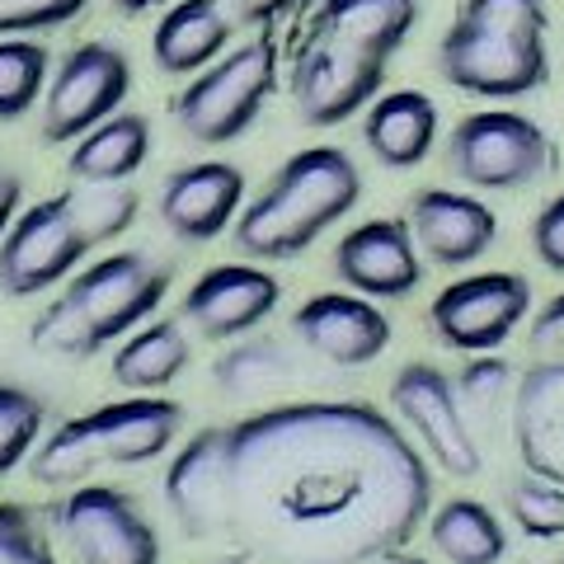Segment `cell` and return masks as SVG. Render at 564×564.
<instances>
[{"label": "cell", "mask_w": 564, "mask_h": 564, "mask_svg": "<svg viewBox=\"0 0 564 564\" xmlns=\"http://www.w3.org/2000/svg\"><path fill=\"white\" fill-rule=\"evenodd\" d=\"M165 508L188 541L259 564H377L429 522L433 470L377 404L296 400L193 433Z\"/></svg>", "instance_id": "6da1fadb"}, {"label": "cell", "mask_w": 564, "mask_h": 564, "mask_svg": "<svg viewBox=\"0 0 564 564\" xmlns=\"http://www.w3.org/2000/svg\"><path fill=\"white\" fill-rule=\"evenodd\" d=\"M170 296V269L147 250H113L66 278L57 302L33 321V348L52 358L85 362L113 339H128L137 325L155 321Z\"/></svg>", "instance_id": "7a4b0ae2"}, {"label": "cell", "mask_w": 564, "mask_h": 564, "mask_svg": "<svg viewBox=\"0 0 564 564\" xmlns=\"http://www.w3.org/2000/svg\"><path fill=\"white\" fill-rule=\"evenodd\" d=\"M362 198V174L344 147H306L288 155L273 180L263 184L236 217L240 254L278 263L296 259L321 240L329 226H339Z\"/></svg>", "instance_id": "3957f363"}, {"label": "cell", "mask_w": 564, "mask_h": 564, "mask_svg": "<svg viewBox=\"0 0 564 564\" xmlns=\"http://www.w3.org/2000/svg\"><path fill=\"white\" fill-rule=\"evenodd\" d=\"M545 0H462L437 39V70L452 90L475 99H522L551 76Z\"/></svg>", "instance_id": "277c9868"}, {"label": "cell", "mask_w": 564, "mask_h": 564, "mask_svg": "<svg viewBox=\"0 0 564 564\" xmlns=\"http://www.w3.org/2000/svg\"><path fill=\"white\" fill-rule=\"evenodd\" d=\"M184 410L165 395H128L57 423L29 456V475L47 489H76L104 466H151L174 447Z\"/></svg>", "instance_id": "5b68a950"}, {"label": "cell", "mask_w": 564, "mask_h": 564, "mask_svg": "<svg viewBox=\"0 0 564 564\" xmlns=\"http://www.w3.org/2000/svg\"><path fill=\"white\" fill-rule=\"evenodd\" d=\"M278 90V43L269 33L221 52L212 66H203L180 95H174V118L180 128L203 141V147H226L254 128L263 104Z\"/></svg>", "instance_id": "8992f818"}, {"label": "cell", "mask_w": 564, "mask_h": 564, "mask_svg": "<svg viewBox=\"0 0 564 564\" xmlns=\"http://www.w3.org/2000/svg\"><path fill=\"white\" fill-rule=\"evenodd\" d=\"M555 147L536 118L513 109L466 113L447 137V170L466 188L518 193L532 188L541 174H551Z\"/></svg>", "instance_id": "52a82bcc"}, {"label": "cell", "mask_w": 564, "mask_h": 564, "mask_svg": "<svg viewBox=\"0 0 564 564\" xmlns=\"http://www.w3.org/2000/svg\"><path fill=\"white\" fill-rule=\"evenodd\" d=\"M90 250H99V245L85 231L80 212L70 203V188L52 193V198L24 207L10 221L6 240H0V292L14 296V302L52 292L80 269Z\"/></svg>", "instance_id": "ba28073f"}, {"label": "cell", "mask_w": 564, "mask_h": 564, "mask_svg": "<svg viewBox=\"0 0 564 564\" xmlns=\"http://www.w3.org/2000/svg\"><path fill=\"white\" fill-rule=\"evenodd\" d=\"M52 522L70 564H161V536L118 485L85 480L66 489Z\"/></svg>", "instance_id": "9c48e42d"}, {"label": "cell", "mask_w": 564, "mask_h": 564, "mask_svg": "<svg viewBox=\"0 0 564 564\" xmlns=\"http://www.w3.org/2000/svg\"><path fill=\"white\" fill-rule=\"evenodd\" d=\"M391 410L410 443H419L423 462L437 466L452 480H470L485 466V452L470 433V419L456 400V386L443 367L404 362L391 377Z\"/></svg>", "instance_id": "30bf717a"}, {"label": "cell", "mask_w": 564, "mask_h": 564, "mask_svg": "<svg viewBox=\"0 0 564 564\" xmlns=\"http://www.w3.org/2000/svg\"><path fill=\"white\" fill-rule=\"evenodd\" d=\"M532 311V282L513 269L466 273L447 282L429 302V325L437 344L456 352H499Z\"/></svg>", "instance_id": "8fae6325"}, {"label": "cell", "mask_w": 564, "mask_h": 564, "mask_svg": "<svg viewBox=\"0 0 564 564\" xmlns=\"http://www.w3.org/2000/svg\"><path fill=\"white\" fill-rule=\"evenodd\" d=\"M132 95V66L122 47L90 39L70 47L47 76L43 90V137L47 141H76L104 118H113Z\"/></svg>", "instance_id": "7c38bea8"}, {"label": "cell", "mask_w": 564, "mask_h": 564, "mask_svg": "<svg viewBox=\"0 0 564 564\" xmlns=\"http://www.w3.org/2000/svg\"><path fill=\"white\" fill-rule=\"evenodd\" d=\"M381 85L386 62H372L344 43L321 39V33H306L292 62V104L306 128H339L352 113H367Z\"/></svg>", "instance_id": "4fadbf2b"}, {"label": "cell", "mask_w": 564, "mask_h": 564, "mask_svg": "<svg viewBox=\"0 0 564 564\" xmlns=\"http://www.w3.org/2000/svg\"><path fill=\"white\" fill-rule=\"evenodd\" d=\"M329 263H334V278L348 292L367 296V302H404L423 282V254L414 245L410 221L400 217H372L352 226L334 245Z\"/></svg>", "instance_id": "5bb4252c"}, {"label": "cell", "mask_w": 564, "mask_h": 564, "mask_svg": "<svg viewBox=\"0 0 564 564\" xmlns=\"http://www.w3.org/2000/svg\"><path fill=\"white\" fill-rule=\"evenodd\" d=\"M282 302V282L259 263H217L184 292L180 315L198 339L226 344L259 329Z\"/></svg>", "instance_id": "9a60e30c"}, {"label": "cell", "mask_w": 564, "mask_h": 564, "mask_svg": "<svg viewBox=\"0 0 564 564\" xmlns=\"http://www.w3.org/2000/svg\"><path fill=\"white\" fill-rule=\"evenodd\" d=\"M292 334L334 367H367L391 348V321L358 292H315L292 311Z\"/></svg>", "instance_id": "2e32d148"}, {"label": "cell", "mask_w": 564, "mask_h": 564, "mask_svg": "<svg viewBox=\"0 0 564 564\" xmlns=\"http://www.w3.org/2000/svg\"><path fill=\"white\" fill-rule=\"evenodd\" d=\"M410 231L419 254L437 269H470L499 240V217L485 198L462 188H419L410 198Z\"/></svg>", "instance_id": "e0dca14e"}, {"label": "cell", "mask_w": 564, "mask_h": 564, "mask_svg": "<svg viewBox=\"0 0 564 564\" xmlns=\"http://www.w3.org/2000/svg\"><path fill=\"white\" fill-rule=\"evenodd\" d=\"M245 207V174L226 161H193L180 165L161 184V221L174 240L207 245L236 226Z\"/></svg>", "instance_id": "ac0fdd59"}, {"label": "cell", "mask_w": 564, "mask_h": 564, "mask_svg": "<svg viewBox=\"0 0 564 564\" xmlns=\"http://www.w3.org/2000/svg\"><path fill=\"white\" fill-rule=\"evenodd\" d=\"M513 447L522 456V470L564 489V352L532 362L518 377Z\"/></svg>", "instance_id": "d6986e66"}, {"label": "cell", "mask_w": 564, "mask_h": 564, "mask_svg": "<svg viewBox=\"0 0 564 564\" xmlns=\"http://www.w3.org/2000/svg\"><path fill=\"white\" fill-rule=\"evenodd\" d=\"M236 24L221 0H174L151 33V57L165 76H198L221 52H231Z\"/></svg>", "instance_id": "ffe728a7"}, {"label": "cell", "mask_w": 564, "mask_h": 564, "mask_svg": "<svg viewBox=\"0 0 564 564\" xmlns=\"http://www.w3.org/2000/svg\"><path fill=\"white\" fill-rule=\"evenodd\" d=\"M362 141L386 170H414L437 147V104L423 90L377 95L362 113Z\"/></svg>", "instance_id": "44dd1931"}, {"label": "cell", "mask_w": 564, "mask_h": 564, "mask_svg": "<svg viewBox=\"0 0 564 564\" xmlns=\"http://www.w3.org/2000/svg\"><path fill=\"white\" fill-rule=\"evenodd\" d=\"M419 24V0H325L306 33H321L372 62H391Z\"/></svg>", "instance_id": "7402d4cb"}, {"label": "cell", "mask_w": 564, "mask_h": 564, "mask_svg": "<svg viewBox=\"0 0 564 564\" xmlns=\"http://www.w3.org/2000/svg\"><path fill=\"white\" fill-rule=\"evenodd\" d=\"M151 155V122L141 113H113L70 141L66 170L76 184H128Z\"/></svg>", "instance_id": "603a6c76"}, {"label": "cell", "mask_w": 564, "mask_h": 564, "mask_svg": "<svg viewBox=\"0 0 564 564\" xmlns=\"http://www.w3.org/2000/svg\"><path fill=\"white\" fill-rule=\"evenodd\" d=\"M193 362L188 334L180 321H147L113 348V381L132 395H155L184 377Z\"/></svg>", "instance_id": "cb8c5ba5"}, {"label": "cell", "mask_w": 564, "mask_h": 564, "mask_svg": "<svg viewBox=\"0 0 564 564\" xmlns=\"http://www.w3.org/2000/svg\"><path fill=\"white\" fill-rule=\"evenodd\" d=\"M429 541L447 564H499L508 555V532L499 513L480 499H456L429 508Z\"/></svg>", "instance_id": "d4e9b609"}, {"label": "cell", "mask_w": 564, "mask_h": 564, "mask_svg": "<svg viewBox=\"0 0 564 564\" xmlns=\"http://www.w3.org/2000/svg\"><path fill=\"white\" fill-rule=\"evenodd\" d=\"M212 381L226 400H263L273 395L278 386L292 381V352L282 348L278 339H245V344H231L212 362Z\"/></svg>", "instance_id": "484cf974"}, {"label": "cell", "mask_w": 564, "mask_h": 564, "mask_svg": "<svg viewBox=\"0 0 564 564\" xmlns=\"http://www.w3.org/2000/svg\"><path fill=\"white\" fill-rule=\"evenodd\" d=\"M52 52L39 39H0V122L24 118L43 99Z\"/></svg>", "instance_id": "4316f807"}, {"label": "cell", "mask_w": 564, "mask_h": 564, "mask_svg": "<svg viewBox=\"0 0 564 564\" xmlns=\"http://www.w3.org/2000/svg\"><path fill=\"white\" fill-rule=\"evenodd\" d=\"M508 513H513V527H522V536L555 541L564 536V489L541 480L532 470H522L508 485Z\"/></svg>", "instance_id": "83f0119b"}, {"label": "cell", "mask_w": 564, "mask_h": 564, "mask_svg": "<svg viewBox=\"0 0 564 564\" xmlns=\"http://www.w3.org/2000/svg\"><path fill=\"white\" fill-rule=\"evenodd\" d=\"M43 400L29 395L24 386L0 381V475H10L20 462H29L43 437Z\"/></svg>", "instance_id": "f1b7e54d"}, {"label": "cell", "mask_w": 564, "mask_h": 564, "mask_svg": "<svg viewBox=\"0 0 564 564\" xmlns=\"http://www.w3.org/2000/svg\"><path fill=\"white\" fill-rule=\"evenodd\" d=\"M70 203H76L95 245L118 240L141 212L137 188H128V184H80V188H70Z\"/></svg>", "instance_id": "f546056e"}, {"label": "cell", "mask_w": 564, "mask_h": 564, "mask_svg": "<svg viewBox=\"0 0 564 564\" xmlns=\"http://www.w3.org/2000/svg\"><path fill=\"white\" fill-rule=\"evenodd\" d=\"M518 377L499 352H475L466 362V372L456 377V400H466L470 410H499L503 400H513Z\"/></svg>", "instance_id": "4dcf8cb0"}, {"label": "cell", "mask_w": 564, "mask_h": 564, "mask_svg": "<svg viewBox=\"0 0 564 564\" xmlns=\"http://www.w3.org/2000/svg\"><path fill=\"white\" fill-rule=\"evenodd\" d=\"M0 564H57L47 532L24 503H0Z\"/></svg>", "instance_id": "1f68e13d"}, {"label": "cell", "mask_w": 564, "mask_h": 564, "mask_svg": "<svg viewBox=\"0 0 564 564\" xmlns=\"http://www.w3.org/2000/svg\"><path fill=\"white\" fill-rule=\"evenodd\" d=\"M85 0H0V39H29L70 24Z\"/></svg>", "instance_id": "d6a6232c"}, {"label": "cell", "mask_w": 564, "mask_h": 564, "mask_svg": "<svg viewBox=\"0 0 564 564\" xmlns=\"http://www.w3.org/2000/svg\"><path fill=\"white\" fill-rule=\"evenodd\" d=\"M532 254L545 273L564 278V193H555L551 203L536 212L532 221Z\"/></svg>", "instance_id": "836d02e7"}, {"label": "cell", "mask_w": 564, "mask_h": 564, "mask_svg": "<svg viewBox=\"0 0 564 564\" xmlns=\"http://www.w3.org/2000/svg\"><path fill=\"white\" fill-rule=\"evenodd\" d=\"M221 10L231 14L236 29H269L296 10V0H221Z\"/></svg>", "instance_id": "e575fe53"}, {"label": "cell", "mask_w": 564, "mask_h": 564, "mask_svg": "<svg viewBox=\"0 0 564 564\" xmlns=\"http://www.w3.org/2000/svg\"><path fill=\"white\" fill-rule=\"evenodd\" d=\"M532 344H536V348H560V352H564V292L551 296V302L536 311V321H532Z\"/></svg>", "instance_id": "d590c367"}, {"label": "cell", "mask_w": 564, "mask_h": 564, "mask_svg": "<svg viewBox=\"0 0 564 564\" xmlns=\"http://www.w3.org/2000/svg\"><path fill=\"white\" fill-rule=\"evenodd\" d=\"M20 198H24V184H20V174L0 170V240H6L10 221L20 217Z\"/></svg>", "instance_id": "8d00e7d4"}, {"label": "cell", "mask_w": 564, "mask_h": 564, "mask_svg": "<svg viewBox=\"0 0 564 564\" xmlns=\"http://www.w3.org/2000/svg\"><path fill=\"white\" fill-rule=\"evenodd\" d=\"M113 6H118L122 14H147V10H155V6H174V0H113Z\"/></svg>", "instance_id": "74e56055"}, {"label": "cell", "mask_w": 564, "mask_h": 564, "mask_svg": "<svg viewBox=\"0 0 564 564\" xmlns=\"http://www.w3.org/2000/svg\"><path fill=\"white\" fill-rule=\"evenodd\" d=\"M377 564H429L423 555H404V551H395V555H386V560H377Z\"/></svg>", "instance_id": "f35d334b"}, {"label": "cell", "mask_w": 564, "mask_h": 564, "mask_svg": "<svg viewBox=\"0 0 564 564\" xmlns=\"http://www.w3.org/2000/svg\"><path fill=\"white\" fill-rule=\"evenodd\" d=\"M212 564H259V560H250V555H231V560H212Z\"/></svg>", "instance_id": "ab89813d"}, {"label": "cell", "mask_w": 564, "mask_h": 564, "mask_svg": "<svg viewBox=\"0 0 564 564\" xmlns=\"http://www.w3.org/2000/svg\"><path fill=\"white\" fill-rule=\"evenodd\" d=\"M560 564H564V555H560Z\"/></svg>", "instance_id": "60d3db41"}]
</instances>
